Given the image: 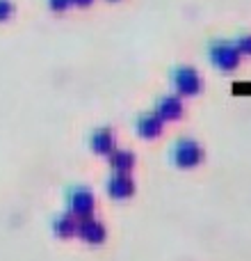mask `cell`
Wrapping results in <instances>:
<instances>
[{"label":"cell","instance_id":"5b68a950","mask_svg":"<svg viewBox=\"0 0 251 261\" xmlns=\"http://www.w3.org/2000/svg\"><path fill=\"white\" fill-rule=\"evenodd\" d=\"M155 115L162 119V122H174L183 115V103H180L178 96H162L155 103Z\"/></svg>","mask_w":251,"mask_h":261},{"label":"cell","instance_id":"4fadbf2b","mask_svg":"<svg viewBox=\"0 0 251 261\" xmlns=\"http://www.w3.org/2000/svg\"><path fill=\"white\" fill-rule=\"evenodd\" d=\"M71 0H48V7L53 9V12H64L67 7H71Z\"/></svg>","mask_w":251,"mask_h":261},{"label":"cell","instance_id":"ba28073f","mask_svg":"<svg viewBox=\"0 0 251 261\" xmlns=\"http://www.w3.org/2000/svg\"><path fill=\"white\" fill-rule=\"evenodd\" d=\"M89 144L96 153H112L114 151V133L110 128H99L91 133L89 138Z\"/></svg>","mask_w":251,"mask_h":261},{"label":"cell","instance_id":"8fae6325","mask_svg":"<svg viewBox=\"0 0 251 261\" xmlns=\"http://www.w3.org/2000/svg\"><path fill=\"white\" fill-rule=\"evenodd\" d=\"M210 58H212V62L222 69H231L235 64V53L229 44H215L210 48Z\"/></svg>","mask_w":251,"mask_h":261},{"label":"cell","instance_id":"52a82bcc","mask_svg":"<svg viewBox=\"0 0 251 261\" xmlns=\"http://www.w3.org/2000/svg\"><path fill=\"white\" fill-rule=\"evenodd\" d=\"M162 124L165 122H162L155 113H146V115H139L137 117L135 128H137V133L142 135V138H158V135L162 133Z\"/></svg>","mask_w":251,"mask_h":261},{"label":"cell","instance_id":"9c48e42d","mask_svg":"<svg viewBox=\"0 0 251 261\" xmlns=\"http://www.w3.org/2000/svg\"><path fill=\"white\" fill-rule=\"evenodd\" d=\"M135 165V156L130 151H123V149H114L110 153V167L114 170V174H128Z\"/></svg>","mask_w":251,"mask_h":261},{"label":"cell","instance_id":"6da1fadb","mask_svg":"<svg viewBox=\"0 0 251 261\" xmlns=\"http://www.w3.org/2000/svg\"><path fill=\"white\" fill-rule=\"evenodd\" d=\"M169 156L178 167H194V165L201 163L203 151H201V147H199L194 140L180 138V140H176V142L171 144Z\"/></svg>","mask_w":251,"mask_h":261},{"label":"cell","instance_id":"7c38bea8","mask_svg":"<svg viewBox=\"0 0 251 261\" xmlns=\"http://www.w3.org/2000/svg\"><path fill=\"white\" fill-rule=\"evenodd\" d=\"M14 7H12V0H0V21H7L12 16Z\"/></svg>","mask_w":251,"mask_h":261},{"label":"cell","instance_id":"5bb4252c","mask_svg":"<svg viewBox=\"0 0 251 261\" xmlns=\"http://www.w3.org/2000/svg\"><path fill=\"white\" fill-rule=\"evenodd\" d=\"M71 3H73V5H80V7H87L91 0H71Z\"/></svg>","mask_w":251,"mask_h":261},{"label":"cell","instance_id":"3957f363","mask_svg":"<svg viewBox=\"0 0 251 261\" xmlns=\"http://www.w3.org/2000/svg\"><path fill=\"white\" fill-rule=\"evenodd\" d=\"M171 85L176 87L178 94L192 96L201 90V78H199V73L192 67H178L171 73Z\"/></svg>","mask_w":251,"mask_h":261},{"label":"cell","instance_id":"8992f818","mask_svg":"<svg viewBox=\"0 0 251 261\" xmlns=\"http://www.w3.org/2000/svg\"><path fill=\"white\" fill-rule=\"evenodd\" d=\"M105 190H108L110 197L125 199V197H130V195L135 193V184H133V179H130L128 174H114V176H110L108 179Z\"/></svg>","mask_w":251,"mask_h":261},{"label":"cell","instance_id":"30bf717a","mask_svg":"<svg viewBox=\"0 0 251 261\" xmlns=\"http://www.w3.org/2000/svg\"><path fill=\"white\" fill-rule=\"evenodd\" d=\"M53 231L59 236V239H69L78 231V220L73 218V213H62L53 220Z\"/></svg>","mask_w":251,"mask_h":261},{"label":"cell","instance_id":"277c9868","mask_svg":"<svg viewBox=\"0 0 251 261\" xmlns=\"http://www.w3.org/2000/svg\"><path fill=\"white\" fill-rule=\"evenodd\" d=\"M78 236H80L82 241H87V243H103L105 241V227L101 225L96 218H82V220H78Z\"/></svg>","mask_w":251,"mask_h":261},{"label":"cell","instance_id":"7a4b0ae2","mask_svg":"<svg viewBox=\"0 0 251 261\" xmlns=\"http://www.w3.org/2000/svg\"><path fill=\"white\" fill-rule=\"evenodd\" d=\"M67 204L69 213H73L78 218H87L94 211V195L85 186H73V188L67 190Z\"/></svg>","mask_w":251,"mask_h":261}]
</instances>
